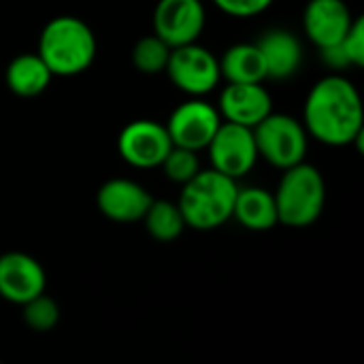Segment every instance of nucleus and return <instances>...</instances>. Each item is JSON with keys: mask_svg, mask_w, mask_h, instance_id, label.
<instances>
[{"mask_svg": "<svg viewBox=\"0 0 364 364\" xmlns=\"http://www.w3.org/2000/svg\"><path fill=\"white\" fill-rule=\"evenodd\" d=\"M218 111L230 124L256 128L273 113V100L262 83H228L220 94Z\"/></svg>", "mask_w": 364, "mask_h": 364, "instance_id": "nucleus-14", "label": "nucleus"}, {"mask_svg": "<svg viewBox=\"0 0 364 364\" xmlns=\"http://www.w3.org/2000/svg\"><path fill=\"white\" fill-rule=\"evenodd\" d=\"M23 309V322L34 333H49L60 322V307L58 303L47 296L45 292L21 305Z\"/></svg>", "mask_w": 364, "mask_h": 364, "instance_id": "nucleus-21", "label": "nucleus"}, {"mask_svg": "<svg viewBox=\"0 0 364 364\" xmlns=\"http://www.w3.org/2000/svg\"><path fill=\"white\" fill-rule=\"evenodd\" d=\"M254 130L258 158H264L271 166L288 171L305 162L309 134L296 117L288 113L267 115Z\"/></svg>", "mask_w": 364, "mask_h": 364, "instance_id": "nucleus-5", "label": "nucleus"}, {"mask_svg": "<svg viewBox=\"0 0 364 364\" xmlns=\"http://www.w3.org/2000/svg\"><path fill=\"white\" fill-rule=\"evenodd\" d=\"M218 62L220 75L228 83H262L267 79V66L256 43H237Z\"/></svg>", "mask_w": 364, "mask_h": 364, "instance_id": "nucleus-18", "label": "nucleus"}, {"mask_svg": "<svg viewBox=\"0 0 364 364\" xmlns=\"http://www.w3.org/2000/svg\"><path fill=\"white\" fill-rule=\"evenodd\" d=\"M171 83L192 98H203L213 92L222 79L218 58L203 45L190 43L171 49L164 70Z\"/></svg>", "mask_w": 364, "mask_h": 364, "instance_id": "nucleus-6", "label": "nucleus"}, {"mask_svg": "<svg viewBox=\"0 0 364 364\" xmlns=\"http://www.w3.org/2000/svg\"><path fill=\"white\" fill-rule=\"evenodd\" d=\"M141 222L145 224L147 232L156 241H162V243L175 241L177 237H181L186 228V222L177 203H171V200H151Z\"/></svg>", "mask_w": 364, "mask_h": 364, "instance_id": "nucleus-19", "label": "nucleus"}, {"mask_svg": "<svg viewBox=\"0 0 364 364\" xmlns=\"http://www.w3.org/2000/svg\"><path fill=\"white\" fill-rule=\"evenodd\" d=\"M237 181L213 171H198L188 183H183L177 207L186 226L196 230H213L232 218L237 198Z\"/></svg>", "mask_w": 364, "mask_h": 364, "instance_id": "nucleus-3", "label": "nucleus"}, {"mask_svg": "<svg viewBox=\"0 0 364 364\" xmlns=\"http://www.w3.org/2000/svg\"><path fill=\"white\" fill-rule=\"evenodd\" d=\"M207 151H209L211 168L235 181L245 177L258 162L254 130L230 122L220 124Z\"/></svg>", "mask_w": 364, "mask_h": 364, "instance_id": "nucleus-8", "label": "nucleus"}, {"mask_svg": "<svg viewBox=\"0 0 364 364\" xmlns=\"http://www.w3.org/2000/svg\"><path fill=\"white\" fill-rule=\"evenodd\" d=\"M205 23L207 11L203 0H158L151 15L154 34L171 49L196 43Z\"/></svg>", "mask_w": 364, "mask_h": 364, "instance_id": "nucleus-9", "label": "nucleus"}, {"mask_svg": "<svg viewBox=\"0 0 364 364\" xmlns=\"http://www.w3.org/2000/svg\"><path fill=\"white\" fill-rule=\"evenodd\" d=\"M164 168V175L173 181V183H188L198 171H200V162L196 151L190 149H181V147H173L164 162L160 164Z\"/></svg>", "mask_w": 364, "mask_h": 364, "instance_id": "nucleus-22", "label": "nucleus"}, {"mask_svg": "<svg viewBox=\"0 0 364 364\" xmlns=\"http://www.w3.org/2000/svg\"><path fill=\"white\" fill-rule=\"evenodd\" d=\"M213 4L230 17L247 19L264 13L273 4V0H213Z\"/></svg>", "mask_w": 364, "mask_h": 364, "instance_id": "nucleus-24", "label": "nucleus"}, {"mask_svg": "<svg viewBox=\"0 0 364 364\" xmlns=\"http://www.w3.org/2000/svg\"><path fill=\"white\" fill-rule=\"evenodd\" d=\"M151 200H154L151 194L141 183L126 177H115L105 181L96 194V205L100 213L117 224L141 222Z\"/></svg>", "mask_w": 364, "mask_h": 364, "instance_id": "nucleus-13", "label": "nucleus"}, {"mask_svg": "<svg viewBox=\"0 0 364 364\" xmlns=\"http://www.w3.org/2000/svg\"><path fill=\"white\" fill-rule=\"evenodd\" d=\"M47 275L43 264L23 252H6L0 256V296L13 305H26L43 294Z\"/></svg>", "mask_w": 364, "mask_h": 364, "instance_id": "nucleus-11", "label": "nucleus"}, {"mask_svg": "<svg viewBox=\"0 0 364 364\" xmlns=\"http://www.w3.org/2000/svg\"><path fill=\"white\" fill-rule=\"evenodd\" d=\"M258 49L267 66V79H288L303 62V45L294 32L286 28H271L258 38Z\"/></svg>", "mask_w": 364, "mask_h": 364, "instance_id": "nucleus-15", "label": "nucleus"}, {"mask_svg": "<svg viewBox=\"0 0 364 364\" xmlns=\"http://www.w3.org/2000/svg\"><path fill=\"white\" fill-rule=\"evenodd\" d=\"M341 51L348 60L350 66L354 68H363L364 66V19L356 17L354 23L350 26L346 38L341 41Z\"/></svg>", "mask_w": 364, "mask_h": 364, "instance_id": "nucleus-23", "label": "nucleus"}, {"mask_svg": "<svg viewBox=\"0 0 364 364\" xmlns=\"http://www.w3.org/2000/svg\"><path fill=\"white\" fill-rule=\"evenodd\" d=\"M277 222L290 228H305L318 222L326 203V183L322 173L307 162L284 171L273 194Z\"/></svg>", "mask_w": 364, "mask_h": 364, "instance_id": "nucleus-4", "label": "nucleus"}, {"mask_svg": "<svg viewBox=\"0 0 364 364\" xmlns=\"http://www.w3.org/2000/svg\"><path fill=\"white\" fill-rule=\"evenodd\" d=\"M173 149L164 124L154 119H134L117 136V154L134 168H158Z\"/></svg>", "mask_w": 364, "mask_h": 364, "instance_id": "nucleus-10", "label": "nucleus"}, {"mask_svg": "<svg viewBox=\"0 0 364 364\" xmlns=\"http://www.w3.org/2000/svg\"><path fill=\"white\" fill-rule=\"evenodd\" d=\"M232 218L250 228V230H271L277 226V207L275 198L271 192L262 188H239L235 207H232Z\"/></svg>", "mask_w": 364, "mask_h": 364, "instance_id": "nucleus-17", "label": "nucleus"}, {"mask_svg": "<svg viewBox=\"0 0 364 364\" xmlns=\"http://www.w3.org/2000/svg\"><path fill=\"white\" fill-rule=\"evenodd\" d=\"M220 124H222V115L211 102L203 98H190L168 115L164 128L171 136L173 147H181L198 154L209 147Z\"/></svg>", "mask_w": 364, "mask_h": 364, "instance_id": "nucleus-7", "label": "nucleus"}, {"mask_svg": "<svg viewBox=\"0 0 364 364\" xmlns=\"http://www.w3.org/2000/svg\"><path fill=\"white\" fill-rule=\"evenodd\" d=\"M53 75L47 68V64L38 58V53H21L13 58L4 70V81L6 87L21 98H34L43 94Z\"/></svg>", "mask_w": 364, "mask_h": 364, "instance_id": "nucleus-16", "label": "nucleus"}, {"mask_svg": "<svg viewBox=\"0 0 364 364\" xmlns=\"http://www.w3.org/2000/svg\"><path fill=\"white\" fill-rule=\"evenodd\" d=\"M354 19L346 0H309L303 13V30L322 51L341 45Z\"/></svg>", "mask_w": 364, "mask_h": 364, "instance_id": "nucleus-12", "label": "nucleus"}, {"mask_svg": "<svg viewBox=\"0 0 364 364\" xmlns=\"http://www.w3.org/2000/svg\"><path fill=\"white\" fill-rule=\"evenodd\" d=\"M0 364H2V363H0Z\"/></svg>", "mask_w": 364, "mask_h": 364, "instance_id": "nucleus-25", "label": "nucleus"}, {"mask_svg": "<svg viewBox=\"0 0 364 364\" xmlns=\"http://www.w3.org/2000/svg\"><path fill=\"white\" fill-rule=\"evenodd\" d=\"M168 55H171V47L164 41H160L156 34H149L136 41L132 49V64L143 75H158L166 70Z\"/></svg>", "mask_w": 364, "mask_h": 364, "instance_id": "nucleus-20", "label": "nucleus"}, {"mask_svg": "<svg viewBox=\"0 0 364 364\" xmlns=\"http://www.w3.org/2000/svg\"><path fill=\"white\" fill-rule=\"evenodd\" d=\"M96 51V34L81 17L58 15L41 30L36 53L53 77H75L94 64Z\"/></svg>", "mask_w": 364, "mask_h": 364, "instance_id": "nucleus-2", "label": "nucleus"}, {"mask_svg": "<svg viewBox=\"0 0 364 364\" xmlns=\"http://www.w3.org/2000/svg\"><path fill=\"white\" fill-rule=\"evenodd\" d=\"M303 126L309 136L328 147L360 145L364 111L358 87L337 73L322 77L307 94Z\"/></svg>", "mask_w": 364, "mask_h": 364, "instance_id": "nucleus-1", "label": "nucleus"}]
</instances>
